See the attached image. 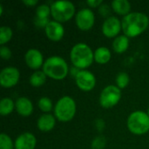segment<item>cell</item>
Instances as JSON below:
<instances>
[{
  "label": "cell",
  "mask_w": 149,
  "mask_h": 149,
  "mask_svg": "<svg viewBox=\"0 0 149 149\" xmlns=\"http://www.w3.org/2000/svg\"><path fill=\"white\" fill-rule=\"evenodd\" d=\"M46 77L43 71H36L30 77V84L34 87H39L45 83Z\"/></svg>",
  "instance_id": "cell-21"
},
{
  "label": "cell",
  "mask_w": 149,
  "mask_h": 149,
  "mask_svg": "<svg viewBox=\"0 0 149 149\" xmlns=\"http://www.w3.org/2000/svg\"><path fill=\"white\" fill-rule=\"evenodd\" d=\"M15 146L13 145L12 140L5 134H0V149H13Z\"/></svg>",
  "instance_id": "cell-26"
},
{
  "label": "cell",
  "mask_w": 149,
  "mask_h": 149,
  "mask_svg": "<svg viewBox=\"0 0 149 149\" xmlns=\"http://www.w3.org/2000/svg\"><path fill=\"white\" fill-rule=\"evenodd\" d=\"M15 107L17 113L21 116H30L33 112V105L31 101L26 97H20L15 103Z\"/></svg>",
  "instance_id": "cell-16"
},
{
  "label": "cell",
  "mask_w": 149,
  "mask_h": 149,
  "mask_svg": "<svg viewBox=\"0 0 149 149\" xmlns=\"http://www.w3.org/2000/svg\"><path fill=\"white\" fill-rule=\"evenodd\" d=\"M37 144L36 137L31 133H24L15 141V149H34Z\"/></svg>",
  "instance_id": "cell-14"
},
{
  "label": "cell",
  "mask_w": 149,
  "mask_h": 149,
  "mask_svg": "<svg viewBox=\"0 0 149 149\" xmlns=\"http://www.w3.org/2000/svg\"><path fill=\"white\" fill-rule=\"evenodd\" d=\"M115 81H116L117 86L120 89L126 88L127 86V85L129 84V76L127 72H120L117 74Z\"/></svg>",
  "instance_id": "cell-24"
},
{
  "label": "cell",
  "mask_w": 149,
  "mask_h": 149,
  "mask_svg": "<svg viewBox=\"0 0 149 149\" xmlns=\"http://www.w3.org/2000/svg\"><path fill=\"white\" fill-rule=\"evenodd\" d=\"M103 1L102 0H88L86 2V3L90 6V7H93V8H96V7H99L100 4H102Z\"/></svg>",
  "instance_id": "cell-29"
},
{
  "label": "cell",
  "mask_w": 149,
  "mask_h": 149,
  "mask_svg": "<svg viewBox=\"0 0 149 149\" xmlns=\"http://www.w3.org/2000/svg\"><path fill=\"white\" fill-rule=\"evenodd\" d=\"M12 37V30L9 26H2L0 28V45H3L10 40Z\"/></svg>",
  "instance_id": "cell-23"
},
{
  "label": "cell",
  "mask_w": 149,
  "mask_h": 149,
  "mask_svg": "<svg viewBox=\"0 0 149 149\" xmlns=\"http://www.w3.org/2000/svg\"><path fill=\"white\" fill-rule=\"evenodd\" d=\"M19 78L18 69L13 66L5 67L0 72V85L4 88H10L17 84Z\"/></svg>",
  "instance_id": "cell-8"
},
{
  "label": "cell",
  "mask_w": 149,
  "mask_h": 149,
  "mask_svg": "<svg viewBox=\"0 0 149 149\" xmlns=\"http://www.w3.org/2000/svg\"><path fill=\"white\" fill-rule=\"evenodd\" d=\"M24 60L26 65L34 70H37L44 65L43 55L40 51L37 49H30L26 52L24 55Z\"/></svg>",
  "instance_id": "cell-13"
},
{
  "label": "cell",
  "mask_w": 149,
  "mask_h": 149,
  "mask_svg": "<svg viewBox=\"0 0 149 149\" xmlns=\"http://www.w3.org/2000/svg\"><path fill=\"white\" fill-rule=\"evenodd\" d=\"M111 57L112 55L110 50L105 46L99 47L98 49H96L94 52V60L100 65L108 63L111 59Z\"/></svg>",
  "instance_id": "cell-18"
},
{
  "label": "cell",
  "mask_w": 149,
  "mask_h": 149,
  "mask_svg": "<svg viewBox=\"0 0 149 149\" xmlns=\"http://www.w3.org/2000/svg\"><path fill=\"white\" fill-rule=\"evenodd\" d=\"M128 130L136 135L145 134L149 131V116L143 111H135L127 118Z\"/></svg>",
  "instance_id": "cell-5"
},
{
  "label": "cell",
  "mask_w": 149,
  "mask_h": 149,
  "mask_svg": "<svg viewBox=\"0 0 149 149\" xmlns=\"http://www.w3.org/2000/svg\"><path fill=\"white\" fill-rule=\"evenodd\" d=\"M121 98L120 89L116 86L105 87L100 96V104L104 108H111L116 106Z\"/></svg>",
  "instance_id": "cell-7"
},
{
  "label": "cell",
  "mask_w": 149,
  "mask_h": 149,
  "mask_svg": "<svg viewBox=\"0 0 149 149\" xmlns=\"http://www.w3.org/2000/svg\"><path fill=\"white\" fill-rule=\"evenodd\" d=\"M75 80L78 87L84 92L92 91L96 84V79L94 75L86 70L78 72L75 76Z\"/></svg>",
  "instance_id": "cell-9"
},
{
  "label": "cell",
  "mask_w": 149,
  "mask_h": 149,
  "mask_svg": "<svg viewBox=\"0 0 149 149\" xmlns=\"http://www.w3.org/2000/svg\"><path fill=\"white\" fill-rule=\"evenodd\" d=\"M106 146V139L103 136H97L92 142L93 149H104Z\"/></svg>",
  "instance_id": "cell-27"
},
{
  "label": "cell",
  "mask_w": 149,
  "mask_h": 149,
  "mask_svg": "<svg viewBox=\"0 0 149 149\" xmlns=\"http://www.w3.org/2000/svg\"><path fill=\"white\" fill-rule=\"evenodd\" d=\"M45 31L46 37L50 40L54 42L61 40L65 34V29L63 25L61 24V23H58L57 21H50L45 28Z\"/></svg>",
  "instance_id": "cell-12"
},
{
  "label": "cell",
  "mask_w": 149,
  "mask_h": 149,
  "mask_svg": "<svg viewBox=\"0 0 149 149\" xmlns=\"http://www.w3.org/2000/svg\"><path fill=\"white\" fill-rule=\"evenodd\" d=\"M15 107L13 100L10 98H3L0 101V114L3 116L11 113Z\"/></svg>",
  "instance_id": "cell-22"
},
{
  "label": "cell",
  "mask_w": 149,
  "mask_h": 149,
  "mask_svg": "<svg viewBox=\"0 0 149 149\" xmlns=\"http://www.w3.org/2000/svg\"><path fill=\"white\" fill-rule=\"evenodd\" d=\"M70 58L72 63L76 68L85 69L93 64L94 53L87 45L79 43L72 48Z\"/></svg>",
  "instance_id": "cell-2"
},
{
  "label": "cell",
  "mask_w": 149,
  "mask_h": 149,
  "mask_svg": "<svg viewBox=\"0 0 149 149\" xmlns=\"http://www.w3.org/2000/svg\"><path fill=\"white\" fill-rule=\"evenodd\" d=\"M51 13V7L47 4H41L36 10V17L34 19V24L38 27L45 28L49 24V16Z\"/></svg>",
  "instance_id": "cell-15"
},
{
  "label": "cell",
  "mask_w": 149,
  "mask_h": 149,
  "mask_svg": "<svg viewBox=\"0 0 149 149\" xmlns=\"http://www.w3.org/2000/svg\"><path fill=\"white\" fill-rule=\"evenodd\" d=\"M148 116H149V108H148Z\"/></svg>",
  "instance_id": "cell-31"
},
{
  "label": "cell",
  "mask_w": 149,
  "mask_h": 149,
  "mask_svg": "<svg viewBox=\"0 0 149 149\" xmlns=\"http://www.w3.org/2000/svg\"><path fill=\"white\" fill-rule=\"evenodd\" d=\"M68 65L64 58L52 56L47 58L43 65V72L45 75L55 80H61L68 74Z\"/></svg>",
  "instance_id": "cell-3"
},
{
  "label": "cell",
  "mask_w": 149,
  "mask_h": 149,
  "mask_svg": "<svg viewBox=\"0 0 149 149\" xmlns=\"http://www.w3.org/2000/svg\"><path fill=\"white\" fill-rule=\"evenodd\" d=\"M148 17L142 12H131L121 20V27L127 38H134L144 32L148 27Z\"/></svg>",
  "instance_id": "cell-1"
},
{
  "label": "cell",
  "mask_w": 149,
  "mask_h": 149,
  "mask_svg": "<svg viewBox=\"0 0 149 149\" xmlns=\"http://www.w3.org/2000/svg\"><path fill=\"white\" fill-rule=\"evenodd\" d=\"M23 3L26 6H33L38 3V0H24Z\"/></svg>",
  "instance_id": "cell-30"
},
{
  "label": "cell",
  "mask_w": 149,
  "mask_h": 149,
  "mask_svg": "<svg viewBox=\"0 0 149 149\" xmlns=\"http://www.w3.org/2000/svg\"><path fill=\"white\" fill-rule=\"evenodd\" d=\"M129 46V39L126 35H120L115 38L113 42V48L117 53L125 52Z\"/></svg>",
  "instance_id": "cell-20"
},
{
  "label": "cell",
  "mask_w": 149,
  "mask_h": 149,
  "mask_svg": "<svg viewBox=\"0 0 149 149\" xmlns=\"http://www.w3.org/2000/svg\"><path fill=\"white\" fill-rule=\"evenodd\" d=\"M75 13V6L69 1H56L51 5V14L55 21L64 23L71 19Z\"/></svg>",
  "instance_id": "cell-6"
},
{
  "label": "cell",
  "mask_w": 149,
  "mask_h": 149,
  "mask_svg": "<svg viewBox=\"0 0 149 149\" xmlns=\"http://www.w3.org/2000/svg\"><path fill=\"white\" fill-rule=\"evenodd\" d=\"M38 105L39 109L41 111L45 112V113H49L52 109V102L47 97H42V98H40L39 100H38Z\"/></svg>",
  "instance_id": "cell-25"
},
{
  "label": "cell",
  "mask_w": 149,
  "mask_h": 149,
  "mask_svg": "<svg viewBox=\"0 0 149 149\" xmlns=\"http://www.w3.org/2000/svg\"><path fill=\"white\" fill-rule=\"evenodd\" d=\"M120 30H122L121 22L116 17H107L102 24V32L107 38H117Z\"/></svg>",
  "instance_id": "cell-11"
},
{
  "label": "cell",
  "mask_w": 149,
  "mask_h": 149,
  "mask_svg": "<svg viewBox=\"0 0 149 149\" xmlns=\"http://www.w3.org/2000/svg\"><path fill=\"white\" fill-rule=\"evenodd\" d=\"M94 14L88 8L81 9L76 15V24L81 31H86L92 29L94 24Z\"/></svg>",
  "instance_id": "cell-10"
},
{
  "label": "cell",
  "mask_w": 149,
  "mask_h": 149,
  "mask_svg": "<svg viewBox=\"0 0 149 149\" xmlns=\"http://www.w3.org/2000/svg\"><path fill=\"white\" fill-rule=\"evenodd\" d=\"M76 113V103L70 96H64L58 100L54 107L56 118L62 122H67L73 119Z\"/></svg>",
  "instance_id": "cell-4"
},
{
  "label": "cell",
  "mask_w": 149,
  "mask_h": 149,
  "mask_svg": "<svg viewBox=\"0 0 149 149\" xmlns=\"http://www.w3.org/2000/svg\"><path fill=\"white\" fill-rule=\"evenodd\" d=\"M0 55H1V58L3 59H10L11 57V52L7 46L2 45L0 47Z\"/></svg>",
  "instance_id": "cell-28"
},
{
  "label": "cell",
  "mask_w": 149,
  "mask_h": 149,
  "mask_svg": "<svg viewBox=\"0 0 149 149\" xmlns=\"http://www.w3.org/2000/svg\"><path fill=\"white\" fill-rule=\"evenodd\" d=\"M112 8L117 14L127 16L131 10V4L127 0H113Z\"/></svg>",
  "instance_id": "cell-19"
},
{
  "label": "cell",
  "mask_w": 149,
  "mask_h": 149,
  "mask_svg": "<svg viewBox=\"0 0 149 149\" xmlns=\"http://www.w3.org/2000/svg\"><path fill=\"white\" fill-rule=\"evenodd\" d=\"M56 123V119L53 115L50 113H45L41 115L38 120V127L41 132L51 131Z\"/></svg>",
  "instance_id": "cell-17"
}]
</instances>
